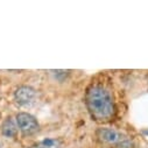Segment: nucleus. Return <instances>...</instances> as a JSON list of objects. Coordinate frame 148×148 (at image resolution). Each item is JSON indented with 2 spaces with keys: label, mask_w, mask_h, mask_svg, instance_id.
I'll return each mask as SVG.
<instances>
[{
  "label": "nucleus",
  "mask_w": 148,
  "mask_h": 148,
  "mask_svg": "<svg viewBox=\"0 0 148 148\" xmlns=\"http://www.w3.org/2000/svg\"><path fill=\"white\" fill-rule=\"evenodd\" d=\"M84 104L90 118L100 126H107L116 120L118 103L111 79L103 73L89 82L84 92Z\"/></svg>",
  "instance_id": "1"
},
{
  "label": "nucleus",
  "mask_w": 148,
  "mask_h": 148,
  "mask_svg": "<svg viewBox=\"0 0 148 148\" xmlns=\"http://www.w3.org/2000/svg\"><path fill=\"white\" fill-rule=\"evenodd\" d=\"M95 139L98 145L104 148H133V139L111 126H99L95 131Z\"/></svg>",
  "instance_id": "2"
},
{
  "label": "nucleus",
  "mask_w": 148,
  "mask_h": 148,
  "mask_svg": "<svg viewBox=\"0 0 148 148\" xmlns=\"http://www.w3.org/2000/svg\"><path fill=\"white\" fill-rule=\"evenodd\" d=\"M14 117L19 128V134H21L22 136L30 138L40 132V123L32 113L20 111Z\"/></svg>",
  "instance_id": "3"
},
{
  "label": "nucleus",
  "mask_w": 148,
  "mask_h": 148,
  "mask_svg": "<svg viewBox=\"0 0 148 148\" xmlns=\"http://www.w3.org/2000/svg\"><path fill=\"white\" fill-rule=\"evenodd\" d=\"M38 99V91L30 85H19L13 92V101L18 107H29Z\"/></svg>",
  "instance_id": "4"
},
{
  "label": "nucleus",
  "mask_w": 148,
  "mask_h": 148,
  "mask_svg": "<svg viewBox=\"0 0 148 148\" xmlns=\"http://www.w3.org/2000/svg\"><path fill=\"white\" fill-rule=\"evenodd\" d=\"M0 133L8 139H14L19 135V128L15 121V117L8 116L1 121V124H0Z\"/></svg>",
  "instance_id": "5"
},
{
  "label": "nucleus",
  "mask_w": 148,
  "mask_h": 148,
  "mask_svg": "<svg viewBox=\"0 0 148 148\" xmlns=\"http://www.w3.org/2000/svg\"><path fill=\"white\" fill-rule=\"evenodd\" d=\"M64 140L62 138H46L33 143L29 148H63Z\"/></svg>",
  "instance_id": "6"
},
{
  "label": "nucleus",
  "mask_w": 148,
  "mask_h": 148,
  "mask_svg": "<svg viewBox=\"0 0 148 148\" xmlns=\"http://www.w3.org/2000/svg\"><path fill=\"white\" fill-rule=\"evenodd\" d=\"M70 148H83V147H70Z\"/></svg>",
  "instance_id": "7"
}]
</instances>
